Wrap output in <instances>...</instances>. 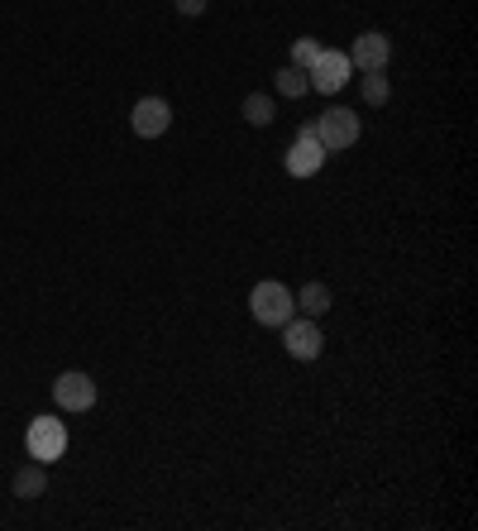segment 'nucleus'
I'll return each instance as SVG.
<instances>
[{"instance_id": "f257e3e1", "label": "nucleus", "mask_w": 478, "mask_h": 531, "mask_svg": "<svg viewBox=\"0 0 478 531\" xmlns=\"http://www.w3.org/2000/svg\"><path fill=\"white\" fill-rule=\"evenodd\" d=\"M249 311H254L259 326H287V321L297 316V297H292L287 283L263 278V283H254V292H249Z\"/></svg>"}, {"instance_id": "f03ea898", "label": "nucleus", "mask_w": 478, "mask_h": 531, "mask_svg": "<svg viewBox=\"0 0 478 531\" xmlns=\"http://www.w3.org/2000/svg\"><path fill=\"white\" fill-rule=\"evenodd\" d=\"M316 139H321V149L326 154H345L359 144V115L349 111V106H330V111L316 115Z\"/></svg>"}, {"instance_id": "7ed1b4c3", "label": "nucleus", "mask_w": 478, "mask_h": 531, "mask_svg": "<svg viewBox=\"0 0 478 531\" xmlns=\"http://www.w3.org/2000/svg\"><path fill=\"white\" fill-rule=\"evenodd\" d=\"M24 450H29V460H39V465H53V460H63V450H67V421H58V417H34V421H29V431H24Z\"/></svg>"}, {"instance_id": "20e7f679", "label": "nucleus", "mask_w": 478, "mask_h": 531, "mask_svg": "<svg viewBox=\"0 0 478 531\" xmlns=\"http://www.w3.org/2000/svg\"><path fill=\"white\" fill-rule=\"evenodd\" d=\"M349 72H354L349 53H340V48H321V58L306 67V82H311V91H321V96H335V91L349 82Z\"/></svg>"}, {"instance_id": "39448f33", "label": "nucleus", "mask_w": 478, "mask_h": 531, "mask_svg": "<svg viewBox=\"0 0 478 531\" xmlns=\"http://www.w3.org/2000/svg\"><path fill=\"white\" fill-rule=\"evenodd\" d=\"M321 163H326V149H321L316 120H311V125L297 130V139H292V149H287V158H283V168L292 177H311V173H321Z\"/></svg>"}, {"instance_id": "423d86ee", "label": "nucleus", "mask_w": 478, "mask_h": 531, "mask_svg": "<svg viewBox=\"0 0 478 531\" xmlns=\"http://www.w3.org/2000/svg\"><path fill=\"white\" fill-rule=\"evenodd\" d=\"M283 331V345L292 359H302V364H311L316 354L326 350V335H321V326H316V316H292L287 326H278Z\"/></svg>"}, {"instance_id": "0eeeda50", "label": "nucleus", "mask_w": 478, "mask_h": 531, "mask_svg": "<svg viewBox=\"0 0 478 531\" xmlns=\"http://www.w3.org/2000/svg\"><path fill=\"white\" fill-rule=\"evenodd\" d=\"M53 402H58L63 412H91V407H96V383H91V374H82V369L58 374L53 378Z\"/></svg>"}, {"instance_id": "6e6552de", "label": "nucleus", "mask_w": 478, "mask_h": 531, "mask_svg": "<svg viewBox=\"0 0 478 531\" xmlns=\"http://www.w3.org/2000/svg\"><path fill=\"white\" fill-rule=\"evenodd\" d=\"M168 125H173V106L163 101V96H139L130 111V130L139 134V139H158V134H168Z\"/></svg>"}, {"instance_id": "1a4fd4ad", "label": "nucleus", "mask_w": 478, "mask_h": 531, "mask_svg": "<svg viewBox=\"0 0 478 531\" xmlns=\"http://www.w3.org/2000/svg\"><path fill=\"white\" fill-rule=\"evenodd\" d=\"M388 58H392V39L383 29H364V34L354 39V48H349V63L359 67V72H383Z\"/></svg>"}, {"instance_id": "9d476101", "label": "nucleus", "mask_w": 478, "mask_h": 531, "mask_svg": "<svg viewBox=\"0 0 478 531\" xmlns=\"http://www.w3.org/2000/svg\"><path fill=\"white\" fill-rule=\"evenodd\" d=\"M44 493H48V474H44L39 460H34V465H24L20 474H15V498L34 503V498H44Z\"/></svg>"}, {"instance_id": "9b49d317", "label": "nucleus", "mask_w": 478, "mask_h": 531, "mask_svg": "<svg viewBox=\"0 0 478 531\" xmlns=\"http://www.w3.org/2000/svg\"><path fill=\"white\" fill-rule=\"evenodd\" d=\"M297 307H302V316H326V311L335 307V297H330L326 283H306V288L297 292Z\"/></svg>"}, {"instance_id": "f8f14e48", "label": "nucleus", "mask_w": 478, "mask_h": 531, "mask_svg": "<svg viewBox=\"0 0 478 531\" xmlns=\"http://www.w3.org/2000/svg\"><path fill=\"white\" fill-rule=\"evenodd\" d=\"M244 120H249V125H259V130H268V125L278 120L273 96H259V91H254V96H244Z\"/></svg>"}, {"instance_id": "ddd939ff", "label": "nucleus", "mask_w": 478, "mask_h": 531, "mask_svg": "<svg viewBox=\"0 0 478 531\" xmlns=\"http://www.w3.org/2000/svg\"><path fill=\"white\" fill-rule=\"evenodd\" d=\"M273 87H278V96H292V101H297V96H306V91H311V82H306V72H302V67H292V63H287L283 72L273 77Z\"/></svg>"}, {"instance_id": "4468645a", "label": "nucleus", "mask_w": 478, "mask_h": 531, "mask_svg": "<svg viewBox=\"0 0 478 531\" xmlns=\"http://www.w3.org/2000/svg\"><path fill=\"white\" fill-rule=\"evenodd\" d=\"M388 96H392L388 77H383V72H364V101H369V106H383Z\"/></svg>"}, {"instance_id": "2eb2a0df", "label": "nucleus", "mask_w": 478, "mask_h": 531, "mask_svg": "<svg viewBox=\"0 0 478 531\" xmlns=\"http://www.w3.org/2000/svg\"><path fill=\"white\" fill-rule=\"evenodd\" d=\"M316 58H321V44H316V39H292V67H302L306 72Z\"/></svg>"}, {"instance_id": "dca6fc26", "label": "nucleus", "mask_w": 478, "mask_h": 531, "mask_svg": "<svg viewBox=\"0 0 478 531\" xmlns=\"http://www.w3.org/2000/svg\"><path fill=\"white\" fill-rule=\"evenodd\" d=\"M177 10H182V15H201V10H206V0H177Z\"/></svg>"}]
</instances>
